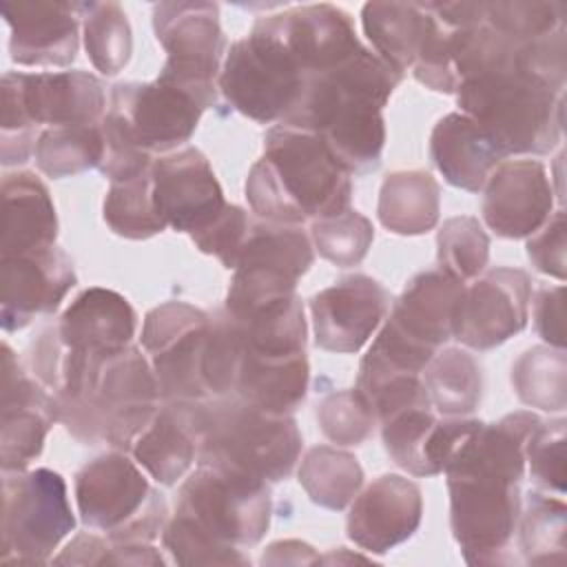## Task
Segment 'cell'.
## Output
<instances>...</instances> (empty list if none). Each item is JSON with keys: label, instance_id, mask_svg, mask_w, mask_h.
<instances>
[{"label": "cell", "instance_id": "cell-30", "mask_svg": "<svg viewBox=\"0 0 567 567\" xmlns=\"http://www.w3.org/2000/svg\"><path fill=\"white\" fill-rule=\"evenodd\" d=\"M315 261L310 235L301 226L252 221L233 270H255L299 281Z\"/></svg>", "mask_w": 567, "mask_h": 567}, {"label": "cell", "instance_id": "cell-47", "mask_svg": "<svg viewBox=\"0 0 567 567\" xmlns=\"http://www.w3.org/2000/svg\"><path fill=\"white\" fill-rule=\"evenodd\" d=\"M250 224L252 219L241 206L228 204L224 215L208 230L193 237V244L199 248V252L217 257L226 270H233L250 230Z\"/></svg>", "mask_w": 567, "mask_h": 567}, {"label": "cell", "instance_id": "cell-19", "mask_svg": "<svg viewBox=\"0 0 567 567\" xmlns=\"http://www.w3.org/2000/svg\"><path fill=\"white\" fill-rule=\"evenodd\" d=\"M259 22L288 49L306 78L343 64L365 47L350 13L328 2L288 7Z\"/></svg>", "mask_w": 567, "mask_h": 567}, {"label": "cell", "instance_id": "cell-4", "mask_svg": "<svg viewBox=\"0 0 567 567\" xmlns=\"http://www.w3.org/2000/svg\"><path fill=\"white\" fill-rule=\"evenodd\" d=\"M246 199L264 221L303 226L352 208V175L321 135L275 124L246 177Z\"/></svg>", "mask_w": 567, "mask_h": 567}, {"label": "cell", "instance_id": "cell-45", "mask_svg": "<svg viewBox=\"0 0 567 567\" xmlns=\"http://www.w3.org/2000/svg\"><path fill=\"white\" fill-rule=\"evenodd\" d=\"M317 423L323 436L337 445H361L374 430V412L357 388L337 390L323 396L317 408Z\"/></svg>", "mask_w": 567, "mask_h": 567}, {"label": "cell", "instance_id": "cell-32", "mask_svg": "<svg viewBox=\"0 0 567 567\" xmlns=\"http://www.w3.org/2000/svg\"><path fill=\"white\" fill-rule=\"evenodd\" d=\"M423 385L441 416H467L481 403L483 372L470 352L443 348L425 365Z\"/></svg>", "mask_w": 567, "mask_h": 567}, {"label": "cell", "instance_id": "cell-42", "mask_svg": "<svg viewBox=\"0 0 567 567\" xmlns=\"http://www.w3.org/2000/svg\"><path fill=\"white\" fill-rule=\"evenodd\" d=\"M310 241L323 259L339 268H350L363 261L372 241V221L354 208L323 217L310 224Z\"/></svg>", "mask_w": 567, "mask_h": 567}, {"label": "cell", "instance_id": "cell-20", "mask_svg": "<svg viewBox=\"0 0 567 567\" xmlns=\"http://www.w3.org/2000/svg\"><path fill=\"white\" fill-rule=\"evenodd\" d=\"M554 213V188L538 159H505L483 186V219L505 239L532 237Z\"/></svg>", "mask_w": 567, "mask_h": 567}, {"label": "cell", "instance_id": "cell-14", "mask_svg": "<svg viewBox=\"0 0 567 567\" xmlns=\"http://www.w3.org/2000/svg\"><path fill=\"white\" fill-rule=\"evenodd\" d=\"M532 303V281L520 268L483 270L465 284L456 315L454 334L472 350H492L525 330Z\"/></svg>", "mask_w": 567, "mask_h": 567}, {"label": "cell", "instance_id": "cell-8", "mask_svg": "<svg viewBox=\"0 0 567 567\" xmlns=\"http://www.w3.org/2000/svg\"><path fill=\"white\" fill-rule=\"evenodd\" d=\"M75 505L80 520L113 543H153L168 520L166 498L122 450L95 456L75 474Z\"/></svg>", "mask_w": 567, "mask_h": 567}, {"label": "cell", "instance_id": "cell-40", "mask_svg": "<svg viewBox=\"0 0 567 567\" xmlns=\"http://www.w3.org/2000/svg\"><path fill=\"white\" fill-rule=\"evenodd\" d=\"M432 408H410L381 421V439L390 458L412 476H436L427 445L436 425Z\"/></svg>", "mask_w": 567, "mask_h": 567}, {"label": "cell", "instance_id": "cell-10", "mask_svg": "<svg viewBox=\"0 0 567 567\" xmlns=\"http://www.w3.org/2000/svg\"><path fill=\"white\" fill-rule=\"evenodd\" d=\"M303 82L295 58L257 20L226 51L217 86L237 113L257 124H279L297 104Z\"/></svg>", "mask_w": 567, "mask_h": 567}, {"label": "cell", "instance_id": "cell-41", "mask_svg": "<svg viewBox=\"0 0 567 567\" xmlns=\"http://www.w3.org/2000/svg\"><path fill=\"white\" fill-rule=\"evenodd\" d=\"M166 554L177 565H250V556L208 534L188 514L177 512L162 529Z\"/></svg>", "mask_w": 567, "mask_h": 567}, {"label": "cell", "instance_id": "cell-1", "mask_svg": "<svg viewBox=\"0 0 567 567\" xmlns=\"http://www.w3.org/2000/svg\"><path fill=\"white\" fill-rule=\"evenodd\" d=\"M540 419L512 412L494 423L474 419L443 465L450 527L467 565H512L520 516L525 443Z\"/></svg>", "mask_w": 567, "mask_h": 567}, {"label": "cell", "instance_id": "cell-12", "mask_svg": "<svg viewBox=\"0 0 567 567\" xmlns=\"http://www.w3.org/2000/svg\"><path fill=\"white\" fill-rule=\"evenodd\" d=\"M153 31L166 51L157 78L190 93L204 109L215 106L228 51L219 7L215 2H159L153 7Z\"/></svg>", "mask_w": 567, "mask_h": 567}, {"label": "cell", "instance_id": "cell-18", "mask_svg": "<svg viewBox=\"0 0 567 567\" xmlns=\"http://www.w3.org/2000/svg\"><path fill=\"white\" fill-rule=\"evenodd\" d=\"M315 343L337 354L359 352L385 321L388 290L370 275H348L310 297Z\"/></svg>", "mask_w": 567, "mask_h": 567}, {"label": "cell", "instance_id": "cell-36", "mask_svg": "<svg viewBox=\"0 0 567 567\" xmlns=\"http://www.w3.org/2000/svg\"><path fill=\"white\" fill-rule=\"evenodd\" d=\"M512 385L520 403L543 412L567 408V359L563 348L534 346L512 365Z\"/></svg>", "mask_w": 567, "mask_h": 567}, {"label": "cell", "instance_id": "cell-5", "mask_svg": "<svg viewBox=\"0 0 567 567\" xmlns=\"http://www.w3.org/2000/svg\"><path fill=\"white\" fill-rule=\"evenodd\" d=\"M197 441V461L233 467L266 483L290 476L301 454L292 414H272L237 396L182 405Z\"/></svg>", "mask_w": 567, "mask_h": 567}, {"label": "cell", "instance_id": "cell-50", "mask_svg": "<svg viewBox=\"0 0 567 567\" xmlns=\"http://www.w3.org/2000/svg\"><path fill=\"white\" fill-rule=\"evenodd\" d=\"M53 563L60 565H115L113 540L91 532L78 534L66 543V547L53 556Z\"/></svg>", "mask_w": 567, "mask_h": 567}, {"label": "cell", "instance_id": "cell-31", "mask_svg": "<svg viewBox=\"0 0 567 567\" xmlns=\"http://www.w3.org/2000/svg\"><path fill=\"white\" fill-rule=\"evenodd\" d=\"M361 24L372 51L396 73L412 71L423 24V2H368L361 9Z\"/></svg>", "mask_w": 567, "mask_h": 567}, {"label": "cell", "instance_id": "cell-11", "mask_svg": "<svg viewBox=\"0 0 567 567\" xmlns=\"http://www.w3.org/2000/svg\"><path fill=\"white\" fill-rule=\"evenodd\" d=\"M175 509L226 545L252 547L270 525V483L233 467L199 463L182 483Z\"/></svg>", "mask_w": 567, "mask_h": 567}, {"label": "cell", "instance_id": "cell-49", "mask_svg": "<svg viewBox=\"0 0 567 567\" xmlns=\"http://www.w3.org/2000/svg\"><path fill=\"white\" fill-rule=\"evenodd\" d=\"M534 326L547 346L565 350V286H543L536 292Z\"/></svg>", "mask_w": 567, "mask_h": 567}, {"label": "cell", "instance_id": "cell-24", "mask_svg": "<svg viewBox=\"0 0 567 567\" xmlns=\"http://www.w3.org/2000/svg\"><path fill=\"white\" fill-rule=\"evenodd\" d=\"M430 159L447 184L467 193H478L507 155L483 126L470 115L454 111L434 124L430 135Z\"/></svg>", "mask_w": 567, "mask_h": 567}, {"label": "cell", "instance_id": "cell-27", "mask_svg": "<svg viewBox=\"0 0 567 567\" xmlns=\"http://www.w3.org/2000/svg\"><path fill=\"white\" fill-rule=\"evenodd\" d=\"M58 215L47 184L29 171L2 177L0 257L55 246Z\"/></svg>", "mask_w": 567, "mask_h": 567}, {"label": "cell", "instance_id": "cell-16", "mask_svg": "<svg viewBox=\"0 0 567 567\" xmlns=\"http://www.w3.org/2000/svg\"><path fill=\"white\" fill-rule=\"evenodd\" d=\"M58 421L55 396L24 368L22 359L2 343L0 390V465L2 472L29 470Z\"/></svg>", "mask_w": 567, "mask_h": 567}, {"label": "cell", "instance_id": "cell-21", "mask_svg": "<svg viewBox=\"0 0 567 567\" xmlns=\"http://www.w3.org/2000/svg\"><path fill=\"white\" fill-rule=\"evenodd\" d=\"M423 516L421 489L399 474H381L350 503L348 538L368 554H388L414 536Z\"/></svg>", "mask_w": 567, "mask_h": 567}, {"label": "cell", "instance_id": "cell-23", "mask_svg": "<svg viewBox=\"0 0 567 567\" xmlns=\"http://www.w3.org/2000/svg\"><path fill=\"white\" fill-rule=\"evenodd\" d=\"M137 317L128 299L109 288L82 290L60 315L55 328L66 350L106 354L131 346Z\"/></svg>", "mask_w": 567, "mask_h": 567}, {"label": "cell", "instance_id": "cell-29", "mask_svg": "<svg viewBox=\"0 0 567 567\" xmlns=\"http://www.w3.org/2000/svg\"><path fill=\"white\" fill-rule=\"evenodd\" d=\"M441 213V188L427 171H394L379 190L377 215L394 235L414 237L432 230Z\"/></svg>", "mask_w": 567, "mask_h": 567}, {"label": "cell", "instance_id": "cell-6", "mask_svg": "<svg viewBox=\"0 0 567 567\" xmlns=\"http://www.w3.org/2000/svg\"><path fill=\"white\" fill-rule=\"evenodd\" d=\"M458 111L509 155L551 153L563 135L565 93L514 66L467 78L454 91Z\"/></svg>", "mask_w": 567, "mask_h": 567}, {"label": "cell", "instance_id": "cell-44", "mask_svg": "<svg viewBox=\"0 0 567 567\" xmlns=\"http://www.w3.org/2000/svg\"><path fill=\"white\" fill-rule=\"evenodd\" d=\"M425 9V24L419 44V53L412 66L416 82L436 91V93H454L458 86L452 53H450V38H452V22L443 16L439 2H423Z\"/></svg>", "mask_w": 567, "mask_h": 567}, {"label": "cell", "instance_id": "cell-15", "mask_svg": "<svg viewBox=\"0 0 567 567\" xmlns=\"http://www.w3.org/2000/svg\"><path fill=\"white\" fill-rule=\"evenodd\" d=\"M151 177L155 208L166 228L190 239L208 230L228 206L208 157L195 146L155 157Z\"/></svg>", "mask_w": 567, "mask_h": 567}, {"label": "cell", "instance_id": "cell-22", "mask_svg": "<svg viewBox=\"0 0 567 567\" xmlns=\"http://www.w3.org/2000/svg\"><path fill=\"white\" fill-rule=\"evenodd\" d=\"M9 55L20 66H69L78 58L82 2H2Z\"/></svg>", "mask_w": 567, "mask_h": 567}, {"label": "cell", "instance_id": "cell-25", "mask_svg": "<svg viewBox=\"0 0 567 567\" xmlns=\"http://www.w3.org/2000/svg\"><path fill=\"white\" fill-rule=\"evenodd\" d=\"M465 284L441 268L419 272L392 303L388 321L412 341L439 350L454 334V315Z\"/></svg>", "mask_w": 567, "mask_h": 567}, {"label": "cell", "instance_id": "cell-34", "mask_svg": "<svg viewBox=\"0 0 567 567\" xmlns=\"http://www.w3.org/2000/svg\"><path fill=\"white\" fill-rule=\"evenodd\" d=\"M518 543L527 565H560L567 560V507L549 492H529L520 505Z\"/></svg>", "mask_w": 567, "mask_h": 567}, {"label": "cell", "instance_id": "cell-28", "mask_svg": "<svg viewBox=\"0 0 567 567\" xmlns=\"http://www.w3.org/2000/svg\"><path fill=\"white\" fill-rule=\"evenodd\" d=\"M128 452L157 485L171 487L182 481L197 458V441L184 408L162 403Z\"/></svg>", "mask_w": 567, "mask_h": 567}, {"label": "cell", "instance_id": "cell-39", "mask_svg": "<svg viewBox=\"0 0 567 567\" xmlns=\"http://www.w3.org/2000/svg\"><path fill=\"white\" fill-rule=\"evenodd\" d=\"M439 268L470 284L489 261V237L476 217H450L436 233Z\"/></svg>", "mask_w": 567, "mask_h": 567}, {"label": "cell", "instance_id": "cell-51", "mask_svg": "<svg viewBox=\"0 0 567 567\" xmlns=\"http://www.w3.org/2000/svg\"><path fill=\"white\" fill-rule=\"evenodd\" d=\"M261 563H272V565H286V563H292V565H312V563H321V556L308 545V543H301V540H279V543H272L264 556H261Z\"/></svg>", "mask_w": 567, "mask_h": 567}, {"label": "cell", "instance_id": "cell-13", "mask_svg": "<svg viewBox=\"0 0 567 567\" xmlns=\"http://www.w3.org/2000/svg\"><path fill=\"white\" fill-rule=\"evenodd\" d=\"M208 326L210 317L186 301H164L144 317L142 350L155 372L162 403L190 405L210 399L204 381Z\"/></svg>", "mask_w": 567, "mask_h": 567}, {"label": "cell", "instance_id": "cell-7", "mask_svg": "<svg viewBox=\"0 0 567 567\" xmlns=\"http://www.w3.org/2000/svg\"><path fill=\"white\" fill-rule=\"evenodd\" d=\"M106 113L100 78L86 71H7L2 75L0 155L20 166L35 153L40 126H91Z\"/></svg>", "mask_w": 567, "mask_h": 567}, {"label": "cell", "instance_id": "cell-35", "mask_svg": "<svg viewBox=\"0 0 567 567\" xmlns=\"http://www.w3.org/2000/svg\"><path fill=\"white\" fill-rule=\"evenodd\" d=\"M35 164L51 179L73 177L100 168L104 157L102 126H51L42 128L35 142Z\"/></svg>", "mask_w": 567, "mask_h": 567}, {"label": "cell", "instance_id": "cell-26", "mask_svg": "<svg viewBox=\"0 0 567 567\" xmlns=\"http://www.w3.org/2000/svg\"><path fill=\"white\" fill-rule=\"evenodd\" d=\"M310 365L306 352L264 354L244 348L239 341V357L230 396H237L272 414H292L306 401Z\"/></svg>", "mask_w": 567, "mask_h": 567}, {"label": "cell", "instance_id": "cell-2", "mask_svg": "<svg viewBox=\"0 0 567 567\" xmlns=\"http://www.w3.org/2000/svg\"><path fill=\"white\" fill-rule=\"evenodd\" d=\"M401 80L363 47L343 64L306 78L297 104L279 124L321 135L352 177L374 173L385 146L383 106Z\"/></svg>", "mask_w": 567, "mask_h": 567}, {"label": "cell", "instance_id": "cell-43", "mask_svg": "<svg viewBox=\"0 0 567 567\" xmlns=\"http://www.w3.org/2000/svg\"><path fill=\"white\" fill-rule=\"evenodd\" d=\"M485 22L514 40L516 44H527L551 35L565 29V7L563 2H532V0H514V2H483Z\"/></svg>", "mask_w": 567, "mask_h": 567}, {"label": "cell", "instance_id": "cell-37", "mask_svg": "<svg viewBox=\"0 0 567 567\" xmlns=\"http://www.w3.org/2000/svg\"><path fill=\"white\" fill-rule=\"evenodd\" d=\"M82 40L95 71L117 75L131 60L133 31L117 2H82Z\"/></svg>", "mask_w": 567, "mask_h": 567}, {"label": "cell", "instance_id": "cell-46", "mask_svg": "<svg viewBox=\"0 0 567 567\" xmlns=\"http://www.w3.org/2000/svg\"><path fill=\"white\" fill-rule=\"evenodd\" d=\"M565 419L540 421L525 443V472L545 492L565 494Z\"/></svg>", "mask_w": 567, "mask_h": 567}, {"label": "cell", "instance_id": "cell-33", "mask_svg": "<svg viewBox=\"0 0 567 567\" xmlns=\"http://www.w3.org/2000/svg\"><path fill=\"white\" fill-rule=\"evenodd\" d=\"M297 476L308 498L332 512L346 509L363 485V467L357 456L332 445L310 447Z\"/></svg>", "mask_w": 567, "mask_h": 567}, {"label": "cell", "instance_id": "cell-48", "mask_svg": "<svg viewBox=\"0 0 567 567\" xmlns=\"http://www.w3.org/2000/svg\"><path fill=\"white\" fill-rule=\"evenodd\" d=\"M565 210L558 208L551 213V217L532 235L527 237V257L532 266L549 275L558 281H565Z\"/></svg>", "mask_w": 567, "mask_h": 567}, {"label": "cell", "instance_id": "cell-3", "mask_svg": "<svg viewBox=\"0 0 567 567\" xmlns=\"http://www.w3.org/2000/svg\"><path fill=\"white\" fill-rule=\"evenodd\" d=\"M159 385L144 350L133 343L106 354L64 348L58 421L82 445L128 452L159 410Z\"/></svg>", "mask_w": 567, "mask_h": 567}, {"label": "cell", "instance_id": "cell-9", "mask_svg": "<svg viewBox=\"0 0 567 567\" xmlns=\"http://www.w3.org/2000/svg\"><path fill=\"white\" fill-rule=\"evenodd\" d=\"M75 529L64 478L49 470L2 472V565H42Z\"/></svg>", "mask_w": 567, "mask_h": 567}, {"label": "cell", "instance_id": "cell-38", "mask_svg": "<svg viewBox=\"0 0 567 567\" xmlns=\"http://www.w3.org/2000/svg\"><path fill=\"white\" fill-rule=\"evenodd\" d=\"M102 217L106 226L124 239H148L166 230L153 199V177L151 171L113 182L104 197Z\"/></svg>", "mask_w": 567, "mask_h": 567}, {"label": "cell", "instance_id": "cell-17", "mask_svg": "<svg viewBox=\"0 0 567 567\" xmlns=\"http://www.w3.org/2000/svg\"><path fill=\"white\" fill-rule=\"evenodd\" d=\"M78 284L73 259L60 246L0 257V323L18 332L53 315Z\"/></svg>", "mask_w": 567, "mask_h": 567}]
</instances>
